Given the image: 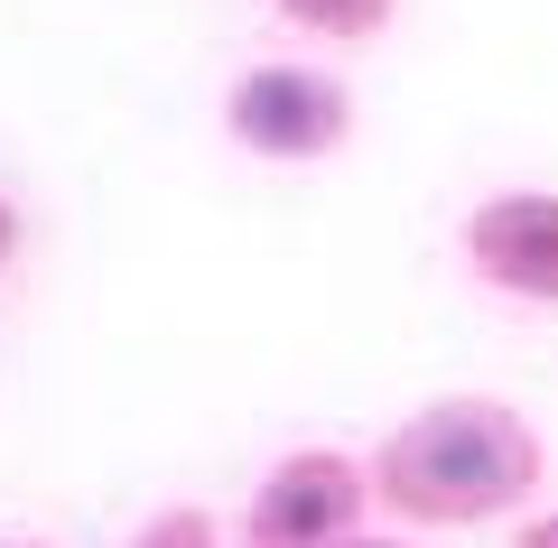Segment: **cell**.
Listing matches in <instances>:
<instances>
[{
	"label": "cell",
	"instance_id": "obj_1",
	"mask_svg": "<svg viewBox=\"0 0 558 548\" xmlns=\"http://www.w3.org/2000/svg\"><path fill=\"white\" fill-rule=\"evenodd\" d=\"M549 484L539 428L494 391H447L373 447V511L400 529H494Z\"/></svg>",
	"mask_w": 558,
	"mask_h": 548
},
{
	"label": "cell",
	"instance_id": "obj_2",
	"mask_svg": "<svg viewBox=\"0 0 558 548\" xmlns=\"http://www.w3.org/2000/svg\"><path fill=\"white\" fill-rule=\"evenodd\" d=\"M223 139L242 158H270V168H317L354 139V84L326 75V65L299 57H270V65H242L223 84Z\"/></svg>",
	"mask_w": 558,
	"mask_h": 548
},
{
	"label": "cell",
	"instance_id": "obj_3",
	"mask_svg": "<svg viewBox=\"0 0 558 548\" xmlns=\"http://www.w3.org/2000/svg\"><path fill=\"white\" fill-rule=\"evenodd\" d=\"M363 521H373V455L289 447L260 465L242 502V548H344Z\"/></svg>",
	"mask_w": 558,
	"mask_h": 548
},
{
	"label": "cell",
	"instance_id": "obj_4",
	"mask_svg": "<svg viewBox=\"0 0 558 548\" xmlns=\"http://www.w3.org/2000/svg\"><path fill=\"white\" fill-rule=\"evenodd\" d=\"M457 260L475 289L512 297V307H558V186H502V196L465 205Z\"/></svg>",
	"mask_w": 558,
	"mask_h": 548
},
{
	"label": "cell",
	"instance_id": "obj_5",
	"mask_svg": "<svg viewBox=\"0 0 558 548\" xmlns=\"http://www.w3.org/2000/svg\"><path fill=\"white\" fill-rule=\"evenodd\" d=\"M270 10L289 28H307V38H326V47H373L400 20V0H270Z\"/></svg>",
	"mask_w": 558,
	"mask_h": 548
},
{
	"label": "cell",
	"instance_id": "obj_6",
	"mask_svg": "<svg viewBox=\"0 0 558 548\" xmlns=\"http://www.w3.org/2000/svg\"><path fill=\"white\" fill-rule=\"evenodd\" d=\"M131 548H223V529H215V511H205V502H168V511L140 521Z\"/></svg>",
	"mask_w": 558,
	"mask_h": 548
},
{
	"label": "cell",
	"instance_id": "obj_7",
	"mask_svg": "<svg viewBox=\"0 0 558 548\" xmlns=\"http://www.w3.org/2000/svg\"><path fill=\"white\" fill-rule=\"evenodd\" d=\"M20 242H28V215H20V196H0V279L20 260Z\"/></svg>",
	"mask_w": 558,
	"mask_h": 548
},
{
	"label": "cell",
	"instance_id": "obj_8",
	"mask_svg": "<svg viewBox=\"0 0 558 548\" xmlns=\"http://www.w3.org/2000/svg\"><path fill=\"white\" fill-rule=\"evenodd\" d=\"M512 548H558V511H521V521H512Z\"/></svg>",
	"mask_w": 558,
	"mask_h": 548
},
{
	"label": "cell",
	"instance_id": "obj_9",
	"mask_svg": "<svg viewBox=\"0 0 558 548\" xmlns=\"http://www.w3.org/2000/svg\"><path fill=\"white\" fill-rule=\"evenodd\" d=\"M344 548H418V539H410V529H354Z\"/></svg>",
	"mask_w": 558,
	"mask_h": 548
},
{
	"label": "cell",
	"instance_id": "obj_10",
	"mask_svg": "<svg viewBox=\"0 0 558 548\" xmlns=\"http://www.w3.org/2000/svg\"><path fill=\"white\" fill-rule=\"evenodd\" d=\"M0 548H47V539H0Z\"/></svg>",
	"mask_w": 558,
	"mask_h": 548
}]
</instances>
